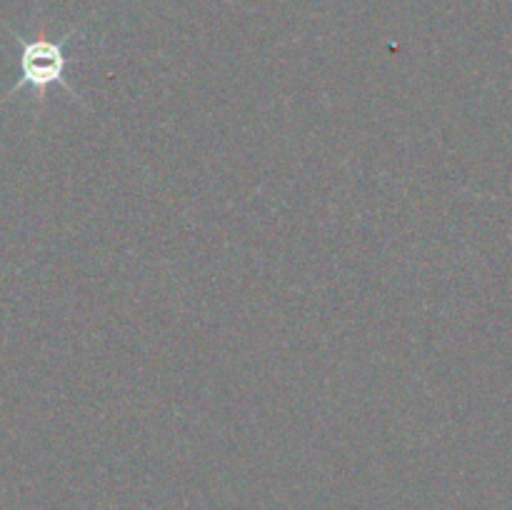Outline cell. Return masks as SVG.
<instances>
[{
    "label": "cell",
    "instance_id": "6da1fadb",
    "mask_svg": "<svg viewBox=\"0 0 512 510\" xmlns=\"http://www.w3.org/2000/svg\"><path fill=\"white\" fill-rule=\"evenodd\" d=\"M65 68H68V53L65 40H28L20 50V80L13 90L33 88L45 93L50 85H65Z\"/></svg>",
    "mask_w": 512,
    "mask_h": 510
}]
</instances>
